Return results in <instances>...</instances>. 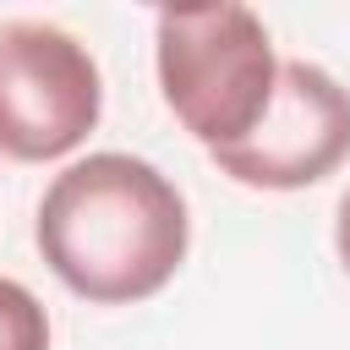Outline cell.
<instances>
[{"label":"cell","mask_w":350,"mask_h":350,"mask_svg":"<svg viewBox=\"0 0 350 350\" xmlns=\"http://www.w3.org/2000/svg\"><path fill=\"white\" fill-rule=\"evenodd\" d=\"M334 246H339V262L350 268V186L339 197V213H334Z\"/></svg>","instance_id":"8992f818"},{"label":"cell","mask_w":350,"mask_h":350,"mask_svg":"<svg viewBox=\"0 0 350 350\" xmlns=\"http://www.w3.org/2000/svg\"><path fill=\"white\" fill-rule=\"evenodd\" d=\"M38 252L55 279L98 306L159 295L186 262L191 219L164 170L131 153H88L38 197Z\"/></svg>","instance_id":"6da1fadb"},{"label":"cell","mask_w":350,"mask_h":350,"mask_svg":"<svg viewBox=\"0 0 350 350\" xmlns=\"http://www.w3.org/2000/svg\"><path fill=\"white\" fill-rule=\"evenodd\" d=\"M208 159L257 191L317 186L350 159V88L312 60H284L268 115L235 148H213Z\"/></svg>","instance_id":"277c9868"},{"label":"cell","mask_w":350,"mask_h":350,"mask_svg":"<svg viewBox=\"0 0 350 350\" xmlns=\"http://www.w3.org/2000/svg\"><path fill=\"white\" fill-rule=\"evenodd\" d=\"M159 93L170 115L213 153L235 148L273 104L279 66L273 38L246 5H170L153 16Z\"/></svg>","instance_id":"7a4b0ae2"},{"label":"cell","mask_w":350,"mask_h":350,"mask_svg":"<svg viewBox=\"0 0 350 350\" xmlns=\"http://www.w3.org/2000/svg\"><path fill=\"white\" fill-rule=\"evenodd\" d=\"M0 350H49V312L16 279H0Z\"/></svg>","instance_id":"5b68a950"},{"label":"cell","mask_w":350,"mask_h":350,"mask_svg":"<svg viewBox=\"0 0 350 350\" xmlns=\"http://www.w3.org/2000/svg\"><path fill=\"white\" fill-rule=\"evenodd\" d=\"M104 109V82L66 27L5 22L0 27V153L44 164L71 153Z\"/></svg>","instance_id":"3957f363"}]
</instances>
